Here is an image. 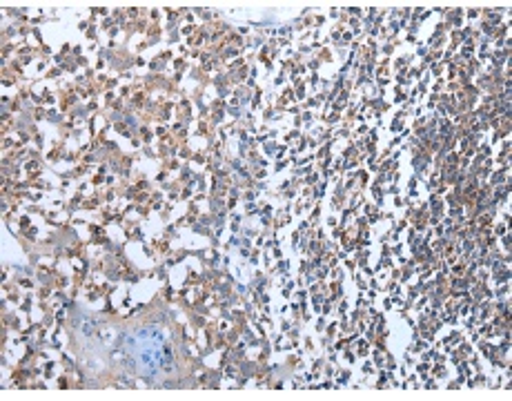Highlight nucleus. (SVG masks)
I'll use <instances>...</instances> for the list:
<instances>
[{"mask_svg":"<svg viewBox=\"0 0 512 401\" xmlns=\"http://www.w3.org/2000/svg\"><path fill=\"white\" fill-rule=\"evenodd\" d=\"M132 364L143 377H154L165 373L172 366V350L167 346V339L161 330L141 328L139 332L127 339Z\"/></svg>","mask_w":512,"mask_h":401,"instance_id":"nucleus-1","label":"nucleus"}]
</instances>
